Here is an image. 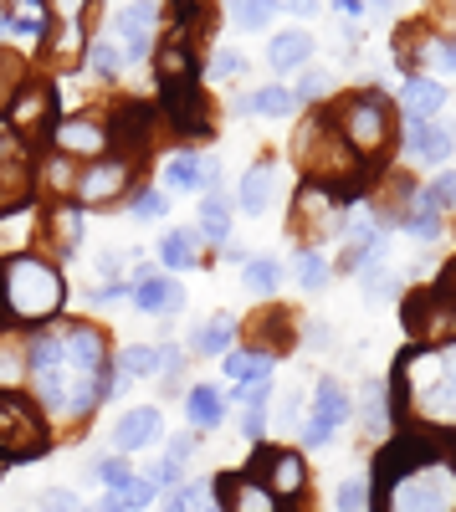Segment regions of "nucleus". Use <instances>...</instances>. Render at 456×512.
Masks as SVG:
<instances>
[{
  "label": "nucleus",
  "instance_id": "2f4dec72",
  "mask_svg": "<svg viewBox=\"0 0 456 512\" xmlns=\"http://www.w3.org/2000/svg\"><path fill=\"white\" fill-rule=\"evenodd\" d=\"M334 507L339 512H369L375 507V487H369V477H344L339 492H334Z\"/></svg>",
  "mask_w": 456,
  "mask_h": 512
},
{
  "label": "nucleus",
  "instance_id": "72a5a7b5",
  "mask_svg": "<svg viewBox=\"0 0 456 512\" xmlns=\"http://www.w3.org/2000/svg\"><path fill=\"white\" fill-rule=\"evenodd\" d=\"M21 88H26V62L16 52H0V108H11Z\"/></svg>",
  "mask_w": 456,
  "mask_h": 512
},
{
  "label": "nucleus",
  "instance_id": "a18cd8bd",
  "mask_svg": "<svg viewBox=\"0 0 456 512\" xmlns=\"http://www.w3.org/2000/svg\"><path fill=\"white\" fill-rule=\"evenodd\" d=\"M241 436L246 441H262L267 436V410H241Z\"/></svg>",
  "mask_w": 456,
  "mask_h": 512
},
{
  "label": "nucleus",
  "instance_id": "ddd939ff",
  "mask_svg": "<svg viewBox=\"0 0 456 512\" xmlns=\"http://www.w3.org/2000/svg\"><path fill=\"white\" fill-rule=\"evenodd\" d=\"M154 26H159V6H118V11H113V31L129 41L123 62H144V57H149Z\"/></svg>",
  "mask_w": 456,
  "mask_h": 512
},
{
  "label": "nucleus",
  "instance_id": "412c9836",
  "mask_svg": "<svg viewBox=\"0 0 456 512\" xmlns=\"http://www.w3.org/2000/svg\"><path fill=\"white\" fill-rule=\"evenodd\" d=\"M185 420H190V431H216V425L226 420V395L211 379H200V384L185 390Z\"/></svg>",
  "mask_w": 456,
  "mask_h": 512
},
{
  "label": "nucleus",
  "instance_id": "bb28decb",
  "mask_svg": "<svg viewBox=\"0 0 456 512\" xmlns=\"http://www.w3.org/2000/svg\"><path fill=\"white\" fill-rule=\"evenodd\" d=\"M216 502V482L205 477H185L175 492H164V512H205Z\"/></svg>",
  "mask_w": 456,
  "mask_h": 512
},
{
  "label": "nucleus",
  "instance_id": "c756f323",
  "mask_svg": "<svg viewBox=\"0 0 456 512\" xmlns=\"http://www.w3.org/2000/svg\"><path fill=\"white\" fill-rule=\"evenodd\" d=\"M93 482H98L108 497H118L123 487L134 482V466H129V456H103V461H93Z\"/></svg>",
  "mask_w": 456,
  "mask_h": 512
},
{
  "label": "nucleus",
  "instance_id": "79ce46f5",
  "mask_svg": "<svg viewBox=\"0 0 456 512\" xmlns=\"http://www.w3.org/2000/svg\"><path fill=\"white\" fill-rule=\"evenodd\" d=\"M426 190H431L436 210H456V169H441V175H436Z\"/></svg>",
  "mask_w": 456,
  "mask_h": 512
},
{
  "label": "nucleus",
  "instance_id": "aec40b11",
  "mask_svg": "<svg viewBox=\"0 0 456 512\" xmlns=\"http://www.w3.org/2000/svg\"><path fill=\"white\" fill-rule=\"evenodd\" d=\"M164 185L170 190H216V159L211 154H175L164 164Z\"/></svg>",
  "mask_w": 456,
  "mask_h": 512
},
{
  "label": "nucleus",
  "instance_id": "5701e85b",
  "mask_svg": "<svg viewBox=\"0 0 456 512\" xmlns=\"http://www.w3.org/2000/svg\"><path fill=\"white\" fill-rule=\"evenodd\" d=\"M313 62V31H277L267 47V67L272 72H298Z\"/></svg>",
  "mask_w": 456,
  "mask_h": 512
},
{
  "label": "nucleus",
  "instance_id": "ea45409f",
  "mask_svg": "<svg viewBox=\"0 0 456 512\" xmlns=\"http://www.w3.org/2000/svg\"><path fill=\"white\" fill-rule=\"evenodd\" d=\"M323 93H328V72H318V67H303L298 88H293V98H298V103H313V98H323Z\"/></svg>",
  "mask_w": 456,
  "mask_h": 512
},
{
  "label": "nucleus",
  "instance_id": "4be33fe9",
  "mask_svg": "<svg viewBox=\"0 0 456 512\" xmlns=\"http://www.w3.org/2000/svg\"><path fill=\"white\" fill-rule=\"evenodd\" d=\"M293 108H298V98H293V88H282V82H267V88L236 98V118H287Z\"/></svg>",
  "mask_w": 456,
  "mask_h": 512
},
{
  "label": "nucleus",
  "instance_id": "37998d69",
  "mask_svg": "<svg viewBox=\"0 0 456 512\" xmlns=\"http://www.w3.org/2000/svg\"><path fill=\"white\" fill-rule=\"evenodd\" d=\"M267 395H272V379L246 384V390H231V400H236L241 410H267Z\"/></svg>",
  "mask_w": 456,
  "mask_h": 512
},
{
  "label": "nucleus",
  "instance_id": "a19ab883",
  "mask_svg": "<svg viewBox=\"0 0 456 512\" xmlns=\"http://www.w3.org/2000/svg\"><path fill=\"white\" fill-rule=\"evenodd\" d=\"M26 379V349H0V390Z\"/></svg>",
  "mask_w": 456,
  "mask_h": 512
},
{
  "label": "nucleus",
  "instance_id": "20e7f679",
  "mask_svg": "<svg viewBox=\"0 0 456 512\" xmlns=\"http://www.w3.org/2000/svg\"><path fill=\"white\" fill-rule=\"evenodd\" d=\"M349 420H354V395L344 390V384H339L334 374H318V384H313V410H308V420L298 425L303 446L323 451L328 441H334V436L344 431Z\"/></svg>",
  "mask_w": 456,
  "mask_h": 512
},
{
  "label": "nucleus",
  "instance_id": "8fccbe9b",
  "mask_svg": "<svg viewBox=\"0 0 456 512\" xmlns=\"http://www.w3.org/2000/svg\"><path fill=\"white\" fill-rule=\"evenodd\" d=\"M88 512H123V502H118V497H108V492H103V497H98V502H93V507H88Z\"/></svg>",
  "mask_w": 456,
  "mask_h": 512
},
{
  "label": "nucleus",
  "instance_id": "f3484780",
  "mask_svg": "<svg viewBox=\"0 0 456 512\" xmlns=\"http://www.w3.org/2000/svg\"><path fill=\"white\" fill-rule=\"evenodd\" d=\"M441 108H446V82L441 77L410 72L400 82V118H436Z\"/></svg>",
  "mask_w": 456,
  "mask_h": 512
},
{
  "label": "nucleus",
  "instance_id": "e433bc0d",
  "mask_svg": "<svg viewBox=\"0 0 456 512\" xmlns=\"http://www.w3.org/2000/svg\"><path fill=\"white\" fill-rule=\"evenodd\" d=\"M231 26H236V31H267V26H272V6L241 0V6H231Z\"/></svg>",
  "mask_w": 456,
  "mask_h": 512
},
{
  "label": "nucleus",
  "instance_id": "473e14b6",
  "mask_svg": "<svg viewBox=\"0 0 456 512\" xmlns=\"http://www.w3.org/2000/svg\"><path fill=\"white\" fill-rule=\"evenodd\" d=\"M385 395H390L385 379H369V384H364V420H369V431H375V436L390 425V400H385Z\"/></svg>",
  "mask_w": 456,
  "mask_h": 512
},
{
  "label": "nucleus",
  "instance_id": "2eb2a0df",
  "mask_svg": "<svg viewBox=\"0 0 456 512\" xmlns=\"http://www.w3.org/2000/svg\"><path fill=\"white\" fill-rule=\"evenodd\" d=\"M272 369H277V354H272V349H262V344L231 349V354L221 359V374L231 379V390H246V384H262V379H272Z\"/></svg>",
  "mask_w": 456,
  "mask_h": 512
},
{
  "label": "nucleus",
  "instance_id": "c9c22d12",
  "mask_svg": "<svg viewBox=\"0 0 456 512\" xmlns=\"http://www.w3.org/2000/svg\"><path fill=\"white\" fill-rule=\"evenodd\" d=\"M159 497H164V492H159V487H154V482H149L144 472H134V482H129V487L118 492L123 512H144V507H149V502H159Z\"/></svg>",
  "mask_w": 456,
  "mask_h": 512
},
{
  "label": "nucleus",
  "instance_id": "393cba45",
  "mask_svg": "<svg viewBox=\"0 0 456 512\" xmlns=\"http://www.w3.org/2000/svg\"><path fill=\"white\" fill-rule=\"evenodd\" d=\"M118 379H159L164 374V344H129L113 359Z\"/></svg>",
  "mask_w": 456,
  "mask_h": 512
},
{
  "label": "nucleus",
  "instance_id": "0eeeda50",
  "mask_svg": "<svg viewBox=\"0 0 456 512\" xmlns=\"http://www.w3.org/2000/svg\"><path fill=\"white\" fill-rule=\"evenodd\" d=\"M108 441H113V456H134V451L159 446V441H164V410H159V405H134V410H123V415L113 420Z\"/></svg>",
  "mask_w": 456,
  "mask_h": 512
},
{
  "label": "nucleus",
  "instance_id": "49530a36",
  "mask_svg": "<svg viewBox=\"0 0 456 512\" xmlns=\"http://www.w3.org/2000/svg\"><path fill=\"white\" fill-rule=\"evenodd\" d=\"M405 231H410V236H416L421 246H431V241L441 236V216H421V221H410Z\"/></svg>",
  "mask_w": 456,
  "mask_h": 512
},
{
  "label": "nucleus",
  "instance_id": "9b49d317",
  "mask_svg": "<svg viewBox=\"0 0 456 512\" xmlns=\"http://www.w3.org/2000/svg\"><path fill=\"white\" fill-rule=\"evenodd\" d=\"M129 282H134V308L149 313V318H159V313H180V308H185V287H180L175 277H164L159 267H139Z\"/></svg>",
  "mask_w": 456,
  "mask_h": 512
},
{
  "label": "nucleus",
  "instance_id": "de8ad7c7",
  "mask_svg": "<svg viewBox=\"0 0 456 512\" xmlns=\"http://www.w3.org/2000/svg\"><path fill=\"white\" fill-rule=\"evenodd\" d=\"M164 441H170V436H164ZM195 451H200V441H195V436H190V431H185V436H175V441H170V461H180V466H185V461H190V456H195Z\"/></svg>",
  "mask_w": 456,
  "mask_h": 512
},
{
  "label": "nucleus",
  "instance_id": "1a4fd4ad",
  "mask_svg": "<svg viewBox=\"0 0 456 512\" xmlns=\"http://www.w3.org/2000/svg\"><path fill=\"white\" fill-rule=\"evenodd\" d=\"M57 333H62V359H67V369H77V374H113V359H108V344H103L98 328L67 323V328H57Z\"/></svg>",
  "mask_w": 456,
  "mask_h": 512
},
{
  "label": "nucleus",
  "instance_id": "4c0bfd02",
  "mask_svg": "<svg viewBox=\"0 0 456 512\" xmlns=\"http://www.w3.org/2000/svg\"><path fill=\"white\" fill-rule=\"evenodd\" d=\"M246 72V57L236 52V47H221L216 57H211V72H205V77H211V82H236Z\"/></svg>",
  "mask_w": 456,
  "mask_h": 512
},
{
  "label": "nucleus",
  "instance_id": "6ab92c4d",
  "mask_svg": "<svg viewBox=\"0 0 456 512\" xmlns=\"http://www.w3.org/2000/svg\"><path fill=\"white\" fill-rule=\"evenodd\" d=\"M195 236L211 241V246H231V195L221 190H205L200 195V210H195Z\"/></svg>",
  "mask_w": 456,
  "mask_h": 512
},
{
  "label": "nucleus",
  "instance_id": "dca6fc26",
  "mask_svg": "<svg viewBox=\"0 0 456 512\" xmlns=\"http://www.w3.org/2000/svg\"><path fill=\"white\" fill-rule=\"evenodd\" d=\"M52 113H57V88H52V82H31L26 77V88L11 103V123L21 128V134H31V128L52 123Z\"/></svg>",
  "mask_w": 456,
  "mask_h": 512
},
{
  "label": "nucleus",
  "instance_id": "b1692460",
  "mask_svg": "<svg viewBox=\"0 0 456 512\" xmlns=\"http://www.w3.org/2000/svg\"><path fill=\"white\" fill-rule=\"evenodd\" d=\"M231 338H236V318H231V313H211V318L190 333V354H200V359H226V354H231Z\"/></svg>",
  "mask_w": 456,
  "mask_h": 512
},
{
  "label": "nucleus",
  "instance_id": "3c124183",
  "mask_svg": "<svg viewBox=\"0 0 456 512\" xmlns=\"http://www.w3.org/2000/svg\"><path fill=\"white\" fill-rule=\"evenodd\" d=\"M441 369H446V379H451V384H456V344H451V349H446V354H441Z\"/></svg>",
  "mask_w": 456,
  "mask_h": 512
},
{
  "label": "nucleus",
  "instance_id": "9d476101",
  "mask_svg": "<svg viewBox=\"0 0 456 512\" xmlns=\"http://www.w3.org/2000/svg\"><path fill=\"white\" fill-rule=\"evenodd\" d=\"M211 482H216V507L221 512H282V502L252 472H241V477H211Z\"/></svg>",
  "mask_w": 456,
  "mask_h": 512
},
{
  "label": "nucleus",
  "instance_id": "39448f33",
  "mask_svg": "<svg viewBox=\"0 0 456 512\" xmlns=\"http://www.w3.org/2000/svg\"><path fill=\"white\" fill-rule=\"evenodd\" d=\"M252 477H262L267 482V492L277 497V502H298L303 492H308V466H303V456L298 451H257L252 456Z\"/></svg>",
  "mask_w": 456,
  "mask_h": 512
},
{
  "label": "nucleus",
  "instance_id": "f03ea898",
  "mask_svg": "<svg viewBox=\"0 0 456 512\" xmlns=\"http://www.w3.org/2000/svg\"><path fill=\"white\" fill-rule=\"evenodd\" d=\"M67 303V282L52 262H41V256H26L16 251L6 267H0V318L11 323H47L57 318Z\"/></svg>",
  "mask_w": 456,
  "mask_h": 512
},
{
  "label": "nucleus",
  "instance_id": "a878e982",
  "mask_svg": "<svg viewBox=\"0 0 456 512\" xmlns=\"http://www.w3.org/2000/svg\"><path fill=\"white\" fill-rule=\"evenodd\" d=\"M282 277H287V267L277 262V256H252V262L241 267V287L252 292V297H277L282 292Z\"/></svg>",
  "mask_w": 456,
  "mask_h": 512
},
{
  "label": "nucleus",
  "instance_id": "f257e3e1",
  "mask_svg": "<svg viewBox=\"0 0 456 512\" xmlns=\"http://www.w3.org/2000/svg\"><path fill=\"white\" fill-rule=\"evenodd\" d=\"M369 512H456V451L400 441L380 451Z\"/></svg>",
  "mask_w": 456,
  "mask_h": 512
},
{
  "label": "nucleus",
  "instance_id": "c03bdc74",
  "mask_svg": "<svg viewBox=\"0 0 456 512\" xmlns=\"http://www.w3.org/2000/svg\"><path fill=\"white\" fill-rule=\"evenodd\" d=\"M277 400H282V405H277V420L287 425V431H293V425H298V415H303V390H282Z\"/></svg>",
  "mask_w": 456,
  "mask_h": 512
},
{
  "label": "nucleus",
  "instance_id": "a211bd4d",
  "mask_svg": "<svg viewBox=\"0 0 456 512\" xmlns=\"http://www.w3.org/2000/svg\"><path fill=\"white\" fill-rule=\"evenodd\" d=\"M52 139L67 149V154H103L108 149V128L98 123V118H82V113H72V118H62L57 128H52Z\"/></svg>",
  "mask_w": 456,
  "mask_h": 512
},
{
  "label": "nucleus",
  "instance_id": "7c9ffc66",
  "mask_svg": "<svg viewBox=\"0 0 456 512\" xmlns=\"http://www.w3.org/2000/svg\"><path fill=\"white\" fill-rule=\"evenodd\" d=\"M88 72L93 77H118L123 72V52H118L113 36H93L88 41Z\"/></svg>",
  "mask_w": 456,
  "mask_h": 512
},
{
  "label": "nucleus",
  "instance_id": "6e6552de",
  "mask_svg": "<svg viewBox=\"0 0 456 512\" xmlns=\"http://www.w3.org/2000/svg\"><path fill=\"white\" fill-rule=\"evenodd\" d=\"M159 88H164V113H170V123L180 128V134H190V139L211 134V108H205V93H200L195 77H185V82H159Z\"/></svg>",
  "mask_w": 456,
  "mask_h": 512
},
{
  "label": "nucleus",
  "instance_id": "7ed1b4c3",
  "mask_svg": "<svg viewBox=\"0 0 456 512\" xmlns=\"http://www.w3.org/2000/svg\"><path fill=\"white\" fill-rule=\"evenodd\" d=\"M334 128L339 139L359 154V159H380L390 149V134H395V118H390V103L380 88H364V93H349L334 113Z\"/></svg>",
  "mask_w": 456,
  "mask_h": 512
},
{
  "label": "nucleus",
  "instance_id": "f704fd0d",
  "mask_svg": "<svg viewBox=\"0 0 456 512\" xmlns=\"http://www.w3.org/2000/svg\"><path fill=\"white\" fill-rule=\"evenodd\" d=\"M359 277V287H364V297L369 303H395V277L375 262V267H364V272H354Z\"/></svg>",
  "mask_w": 456,
  "mask_h": 512
},
{
  "label": "nucleus",
  "instance_id": "c85d7f7f",
  "mask_svg": "<svg viewBox=\"0 0 456 512\" xmlns=\"http://www.w3.org/2000/svg\"><path fill=\"white\" fill-rule=\"evenodd\" d=\"M293 277H298V287L303 292H328V256L323 251H313V246H303L298 256H293Z\"/></svg>",
  "mask_w": 456,
  "mask_h": 512
},
{
  "label": "nucleus",
  "instance_id": "cd10ccee",
  "mask_svg": "<svg viewBox=\"0 0 456 512\" xmlns=\"http://www.w3.org/2000/svg\"><path fill=\"white\" fill-rule=\"evenodd\" d=\"M195 251H200L195 231H170V236H159V267L185 272V267H195Z\"/></svg>",
  "mask_w": 456,
  "mask_h": 512
},
{
  "label": "nucleus",
  "instance_id": "4468645a",
  "mask_svg": "<svg viewBox=\"0 0 456 512\" xmlns=\"http://www.w3.org/2000/svg\"><path fill=\"white\" fill-rule=\"evenodd\" d=\"M272 200H277V164L262 159V164H252V169L241 175V185H236V210H241V216H267Z\"/></svg>",
  "mask_w": 456,
  "mask_h": 512
},
{
  "label": "nucleus",
  "instance_id": "603ef678",
  "mask_svg": "<svg viewBox=\"0 0 456 512\" xmlns=\"http://www.w3.org/2000/svg\"><path fill=\"white\" fill-rule=\"evenodd\" d=\"M205 512H221V507H216V502H211V507H205Z\"/></svg>",
  "mask_w": 456,
  "mask_h": 512
},
{
  "label": "nucleus",
  "instance_id": "09e8293b",
  "mask_svg": "<svg viewBox=\"0 0 456 512\" xmlns=\"http://www.w3.org/2000/svg\"><path fill=\"white\" fill-rule=\"evenodd\" d=\"M118 267H123L118 251H103V256H98V272H103V277H118Z\"/></svg>",
  "mask_w": 456,
  "mask_h": 512
},
{
  "label": "nucleus",
  "instance_id": "423d86ee",
  "mask_svg": "<svg viewBox=\"0 0 456 512\" xmlns=\"http://www.w3.org/2000/svg\"><path fill=\"white\" fill-rule=\"evenodd\" d=\"M400 139H405V154L416 164H446L456 154V134L446 118H400Z\"/></svg>",
  "mask_w": 456,
  "mask_h": 512
},
{
  "label": "nucleus",
  "instance_id": "58836bf2",
  "mask_svg": "<svg viewBox=\"0 0 456 512\" xmlns=\"http://www.w3.org/2000/svg\"><path fill=\"white\" fill-rule=\"evenodd\" d=\"M129 210L139 221H159L164 210H170V195H159V190H134V200H129Z\"/></svg>",
  "mask_w": 456,
  "mask_h": 512
},
{
  "label": "nucleus",
  "instance_id": "f8f14e48",
  "mask_svg": "<svg viewBox=\"0 0 456 512\" xmlns=\"http://www.w3.org/2000/svg\"><path fill=\"white\" fill-rule=\"evenodd\" d=\"M123 190H129V159H93L88 175L77 180V205L88 210V205H103Z\"/></svg>",
  "mask_w": 456,
  "mask_h": 512
}]
</instances>
